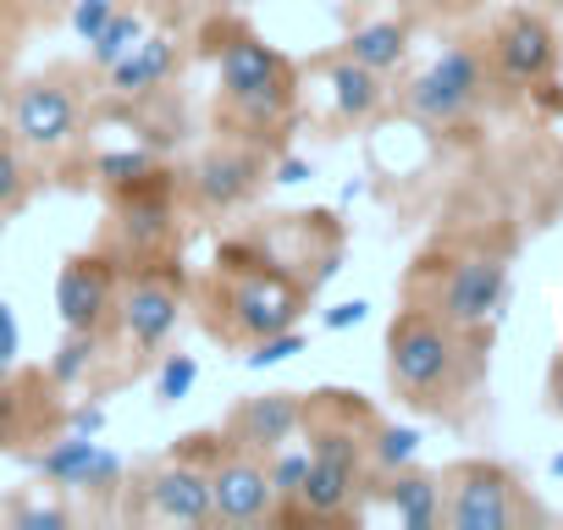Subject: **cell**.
I'll return each mask as SVG.
<instances>
[{"label": "cell", "mask_w": 563, "mask_h": 530, "mask_svg": "<svg viewBox=\"0 0 563 530\" xmlns=\"http://www.w3.org/2000/svg\"><path fill=\"white\" fill-rule=\"evenodd\" d=\"M310 283H299L288 265L265 260L254 243H221L216 249V277L205 283L199 305H205V327L221 343H254L271 332L299 327V316L310 310Z\"/></svg>", "instance_id": "cell-1"}, {"label": "cell", "mask_w": 563, "mask_h": 530, "mask_svg": "<svg viewBox=\"0 0 563 530\" xmlns=\"http://www.w3.org/2000/svg\"><path fill=\"white\" fill-rule=\"evenodd\" d=\"M210 40H216L210 51H216V89L227 122L238 128V139L265 144V133H276L299 106V67L243 23H221L210 29Z\"/></svg>", "instance_id": "cell-2"}, {"label": "cell", "mask_w": 563, "mask_h": 530, "mask_svg": "<svg viewBox=\"0 0 563 530\" xmlns=\"http://www.w3.org/2000/svg\"><path fill=\"white\" fill-rule=\"evenodd\" d=\"M387 382L409 409L442 415L464 387V332L409 299L387 327Z\"/></svg>", "instance_id": "cell-3"}, {"label": "cell", "mask_w": 563, "mask_h": 530, "mask_svg": "<svg viewBox=\"0 0 563 530\" xmlns=\"http://www.w3.org/2000/svg\"><path fill=\"white\" fill-rule=\"evenodd\" d=\"M183 305H188V277H183V265L172 254L122 265V294H117L111 321H117V338L133 349V360L166 349V338L183 321Z\"/></svg>", "instance_id": "cell-4"}, {"label": "cell", "mask_w": 563, "mask_h": 530, "mask_svg": "<svg viewBox=\"0 0 563 530\" xmlns=\"http://www.w3.org/2000/svg\"><path fill=\"white\" fill-rule=\"evenodd\" d=\"M172 243H177V199L166 166H150L144 177L111 188V254L122 265L172 254Z\"/></svg>", "instance_id": "cell-5"}, {"label": "cell", "mask_w": 563, "mask_h": 530, "mask_svg": "<svg viewBox=\"0 0 563 530\" xmlns=\"http://www.w3.org/2000/svg\"><path fill=\"white\" fill-rule=\"evenodd\" d=\"M536 508L519 497V481L492 459H464L442 475V525L453 530H514Z\"/></svg>", "instance_id": "cell-6"}, {"label": "cell", "mask_w": 563, "mask_h": 530, "mask_svg": "<svg viewBox=\"0 0 563 530\" xmlns=\"http://www.w3.org/2000/svg\"><path fill=\"white\" fill-rule=\"evenodd\" d=\"M271 183V150L254 139H227L216 150H205L188 172V199L205 216H232L243 210L260 188Z\"/></svg>", "instance_id": "cell-7"}, {"label": "cell", "mask_w": 563, "mask_h": 530, "mask_svg": "<svg viewBox=\"0 0 563 530\" xmlns=\"http://www.w3.org/2000/svg\"><path fill=\"white\" fill-rule=\"evenodd\" d=\"M481 95H486V56L475 45H453L404 89V111L431 128H448L464 122L481 106Z\"/></svg>", "instance_id": "cell-8"}, {"label": "cell", "mask_w": 563, "mask_h": 530, "mask_svg": "<svg viewBox=\"0 0 563 530\" xmlns=\"http://www.w3.org/2000/svg\"><path fill=\"white\" fill-rule=\"evenodd\" d=\"M122 294V260L111 249H78L56 272V316L67 332H100L117 316Z\"/></svg>", "instance_id": "cell-9"}, {"label": "cell", "mask_w": 563, "mask_h": 530, "mask_svg": "<svg viewBox=\"0 0 563 530\" xmlns=\"http://www.w3.org/2000/svg\"><path fill=\"white\" fill-rule=\"evenodd\" d=\"M84 128V100L78 89L62 78V73H40L18 89L12 100V139L23 150H40V155H56L78 139Z\"/></svg>", "instance_id": "cell-10"}, {"label": "cell", "mask_w": 563, "mask_h": 530, "mask_svg": "<svg viewBox=\"0 0 563 530\" xmlns=\"http://www.w3.org/2000/svg\"><path fill=\"white\" fill-rule=\"evenodd\" d=\"M503 294H508V265L497 254H464V260H448L426 310H437L459 332H481L503 310Z\"/></svg>", "instance_id": "cell-11"}, {"label": "cell", "mask_w": 563, "mask_h": 530, "mask_svg": "<svg viewBox=\"0 0 563 530\" xmlns=\"http://www.w3.org/2000/svg\"><path fill=\"white\" fill-rule=\"evenodd\" d=\"M67 431V404L51 371H12L0 382V453H23L29 442H51Z\"/></svg>", "instance_id": "cell-12"}, {"label": "cell", "mask_w": 563, "mask_h": 530, "mask_svg": "<svg viewBox=\"0 0 563 530\" xmlns=\"http://www.w3.org/2000/svg\"><path fill=\"white\" fill-rule=\"evenodd\" d=\"M210 514L216 525H265L276 519V486L265 470V453L249 448H221L210 464Z\"/></svg>", "instance_id": "cell-13"}, {"label": "cell", "mask_w": 563, "mask_h": 530, "mask_svg": "<svg viewBox=\"0 0 563 530\" xmlns=\"http://www.w3.org/2000/svg\"><path fill=\"white\" fill-rule=\"evenodd\" d=\"M144 514L161 525H216L210 514V464L188 453H166L144 481H139Z\"/></svg>", "instance_id": "cell-14"}, {"label": "cell", "mask_w": 563, "mask_h": 530, "mask_svg": "<svg viewBox=\"0 0 563 530\" xmlns=\"http://www.w3.org/2000/svg\"><path fill=\"white\" fill-rule=\"evenodd\" d=\"M492 67L519 84V89H536L541 78H552L558 67V34L547 29V18L536 12H508L492 34Z\"/></svg>", "instance_id": "cell-15"}, {"label": "cell", "mask_w": 563, "mask_h": 530, "mask_svg": "<svg viewBox=\"0 0 563 530\" xmlns=\"http://www.w3.org/2000/svg\"><path fill=\"white\" fill-rule=\"evenodd\" d=\"M305 431V393H254L227 415V442L249 453H276Z\"/></svg>", "instance_id": "cell-16"}, {"label": "cell", "mask_w": 563, "mask_h": 530, "mask_svg": "<svg viewBox=\"0 0 563 530\" xmlns=\"http://www.w3.org/2000/svg\"><path fill=\"white\" fill-rule=\"evenodd\" d=\"M360 486H365V470H360V464H343V459H321V453H310V470H305V486H299L288 519H321V525L349 519Z\"/></svg>", "instance_id": "cell-17"}, {"label": "cell", "mask_w": 563, "mask_h": 530, "mask_svg": "<svg viewBox=\"0 0 563 530\" xmlns=\"http://www.w3.org/2000/svg\"><path fill=\"white\" fill-rule=\"evenodd\" d=\"M376 497L387 503V514L404 525V530H431L442 525V475H426V470H382V486Z\"/></svg>", "instance_id": "cell-18"}, {"label": "cell", "mask_w": 563, "mask_h": 530, "mask_svg": "<svg viewBox=\"0 0 563 530\" xmlns=\"http://www.w3.org/2000/svg\"><path fill=\"white\" fill-rule=\"evenodd\" d=\"M172 73H177V45L166 40V34H144L106 78H111V89L117 95H128V100H144V95H155V89H166L172 84Z\"/></svg>", "instance_id": "cell-19"}, {"label": "cell", "mask_w": 563, "mask_h": 530, "mask_svg": "<svg viewBox=\"0 0 563 530\" xmlns=\"http://www.w3.org/2000/svg\"><path fill=\"white\" fill-rule=\"evenodd\" d=\"M327 89H332V111H338V122H349V128L371 122V117L387 106V84H382V73H371V67H360V62H349V56H338V62L327 67Z\"/></svg>", "instance_id": "cell-20"}, {"label": "cell", "mask_w": 563, "mask_h": 530, "mask_svg": "<svg viewBox=\"0 0 563 530\" xmlns=\"http://www.w3.org/2000/svg\"><path fill=\"white\" fill-rule=\"evenodd\" d=\"M95 453H100L95 437H84V431H56V437L34 453V475H40L45 486H56V492H78L84 475H89V464H95Z\"/></svg>", "instance_id": "cell-21"}, {"label": "cell", "mask_w": 563, "mask_h": 530, "mask_svg": "<svg viewBox=\"0 0 563 530\" xmlns=\"http://www.w3.org/2000/svg\"><path fill=\"white\" fill-rule=\"evenodd\" d=\"M343 56L387 78V73H398V67H404V56H409V29H404V23H393V18L365 23V29H354V34L343 40Z\"/></svg>", "instance_id": "cell-22"}, {"label": "cell", "mask_w": 563, "mask_h": 530, "mask_svg": "<svg viewBox=\"0 0 563 530\" xmlns=\"http://www.w3.org/2000/svg\"><path fill=\"white\" fill-rule=\"evenodd\" d=\"M34 194V172H29V155L12 133H0V227H7Z\"/></svg>", "instance_id": "cell-23"}, {"label": "cell", "mask_w": 563, "mask_h": 530, "mask_svg": "<svg viewBox=\"0 0 563 530\" xmlns=\"http://www.w3.org/2000/svg\"><path fill=\"white\" fill-rule=\"evenodd\" d=\"M95 360H100V332H67L62 349L51 354V382H56L62 393H73V387L95 371Z\"/></svg>", "instance_id": "cell-24"}, {"label": "cell", "mask_w": 563, "mask_h": 530, "mask_svg": "<svg viewBox=\"0 0 563 530\" xmlns=\"http://www.w3.org/2000/svg\"><path fill=\"white\" fill-rule=\"evenodd\" d=\"M265 470H271V486H276V519H288V508H294V497H299V486H305V470H310V448L299 442H288V448H276V453H265Z\"/></svg>", "instance_id": "cell-25"}, {"label": "cell", "mask_w": 563, "mask_h": 530, "mask_svg": "<svg viewBox=\"0 0 563 530\" xmlns=\"http://www.w3.org/2000/svg\"><path fill=\"white\" fill-rule=\"evenodd\" d=\"M144 34H150V29H144V18H139V12H117V18L106 23V34L95 40V51H89V56H95V67H100V73H111V67H117V62H122Z\"/></svg>", "instance_id": "cell-26"}, {"label": "cell", "mask_w": 563, "mask_h": 530, "mask_svg": "<svg viewBox=\"0 0 563 530\" xmlns=\"http://www.w3.org/2000/svg\"><path fill=\"white\" fill-rule=\"evenodd\" d=\"M415 453H420V431L415 426H376V437H371V464L376 470H404V464H415Z\"/></svg>", "instance_id": "cell-27"}, {"label": "cell", "mask_w": 563, "mask_h": 530, "mask_svg": "<svg viewBox=\"0 0 563 530\" xmlns=\"http://www.w3.org/2000/svg\"><path fill=\"white\" fill-rule=\"evenodd\" d=\"M305 332L299 327H288V332H271V338H254L249 343V354H243V365L249 371H271V365H288L294 354H305Z\"/></svg>", "instance_id": "cell-28"}, {"label": "cell", "mask_w": 563, "mask_h": 530, "mask_svg": "<svg viewBox=\"0 0 563 530\" xmlns=\"http://www.w3.org/2000/svg\"><path fill=\"white\" fill-rule=\"evenodd\" d=\"M150 166H155V155H150V150H100L89 172H95V177H100L106 188H122V183L144 177Z\"/></svg>", "instance_id": "cell-29"}, {"label": "cell", "mask_w": 563, "mask_h": 530, "mask_svg": "<svg viewBox=\"0 0 563 530\" xmlns=\"http://www.w3.org/2000/svg\"><path fill=\"white\" fill-rule=\"evenodd\" d=\"M199 382V360L194 354H166L155 371V404H183Z\"/></svg>", "instance_id": "cell-30"}, {"label": "cell", "mask_w": 563, "mask_h": 530, "mask_svg": "<svg viewBox=\"0 0 563 530\" xmlns=\"http://www.w3.org/2000/svg\"><path fill=\"white\" fill-rule=\"evenodd\" d=\"M128 464H122V453H111V448H100L95 453V464H89V475H84V486H78V497H122L128 492Z\"/></svg>", "instance_id": "cell-31"}, {"label": "cell", "mask_w": 563, "mask_h": 530, "mask_svg": "<svg viewBox=\"0 0 563 530\" xmlns=\"http://www.w3.org/2000/svg\"><path fill=\"white\" fill-rule=\"evenodd\" d=\"M67 12H73V34H78L84 45H95V40L106 34V23L122 12V0H73Z\"/></svg>", "instance_id": "cell-32"}, {"label": "cell", "mask_w": 563, "mask_h": 530, "mask_svg": "<svg viewBox=\"0 0 563 530\" xmlns=\"http://www.w3.org/2000/svg\"><path fill=\"white\" fill-rule=\"evenodd\" d=\"M12 525H18V530H67V525H73V514H67V508H56V503H29V508H18V514H12Z\"/></svg>", "instance_id": "cell-33"}, {"label": "cell", "mask_w": 563, "mask_h": 530, "mask_svg": "<svg viewBox=\"0 0 563 530\" xmlns=\"http://www.w3.org/2000/svg\"><path fill=\"white\" fill-rule=\"evenodd\" d=\"M365 316H371L365 299H343V305H332V310L321 316V327H327V332H349V327H360Z\"/></svg>", "instance_id": "cell-34"}, {"label": "cell", "mask_w": 563, "mask_h": 530, "mask_svg": "<svg viewBox=\"0 0 563 530\" xmlns=\"http://www.w3.org/2000/svg\"><path fill=\"white\" fill-rule=\"evenodd\" d=\"M67 431L100 437V431H106V409H100V404H73V409H67Z\"/></svg>", "instance_id": "cell-35"}, {"label": "cell", "mask_w": 563, "mask_h": 530, "mask_svg": "<svg viewBox=\"0 0 563 530\" xmlns=\"http://www.w3.org/2000/svg\"><path fill=\"white\" fill-rule=\"evenodd\" d=\"M0 354H7V360L23 354V327H18V316H12L7 299H0Z\"/></svg>", "instance_id": "cell-36"}, {"label": "cell", "mask_w": 563, "mask_h": 530, "mask_svg": "<svg viewBox=\"0 0 563 530\" xmlns=\"http://www.w3.org/2000/svg\"><path fill=\"white\" fill-rule=\"evenodd\" d=\"M305 177H316V166L310 161H299V155H282V161H271V183H305Z\"/></svg>", "instance_id": "cell-37"}, {"label": "cell", "mask_w": 563, "mask_h": 530, "mask_svg": "<svg viewBox=\"0 0 563 530\" xmlns=\"http://www.w3.org/2000/svg\"><path fill=\"white\" fill-rule=\"evenodd\" d=\"M12 371H18V360H7V354H0V382H7Z\"/></svg>", "instance_id": "cell-38"}, {"label": "cell", "mask_w": 563, "mask_h": 530, "mask_svg": "<svg viewBox=\"0 0 563 530\" xmlns=\"http://www.w3.org/2000/svg\"><path fill=\"white\" fill-rule=\"evenodd\" d=\"M552 475H558V481H563V453H558V459H552Z\"/></svg>", "instance_id": "cell-39"}, {"label": "cell", "mask_w": 563, "mask_h": 530, "mask_svg": "<svg viewBox=\"0 0 563 530\" xmlns=\"http://www.w3.org/2000/svg\"><path fill=\"white\" fill-rule=\"evenodd\" d=\"M51 7H73V0H51Z\"/></svg>", "instance_id": "cell-40"}]
</instances>
